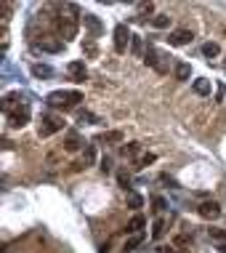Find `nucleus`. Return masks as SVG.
<instances>
[{
  "mask_svg": "<svg viewBox=\"0 0 226 253\" xmlns=\"http://www.w3.org/2000/svg\"><path fill=\"white\" fill-rule=\"evenodd\" d=\"M141 240H144V235H133L131 240L125 243V251H133V248H139V245H141Z\"/></svg>",
  "mask_w": 226,
  "mask_h": 253,
  "instance_id": "obj_24",
  "label": "nucleus"
},
{
  "mask_svg": "<svg viewBox=\"0 0 226 253\" xmlns=\"http://www.w3.org/2000/svg\"><path fill=\"white\" fill-rule=\"evenodd\" d=\"M210 91H213L210 80H194V93H200V96H210Z\"/></svg>",
  "mask_w": 226,
  "mask_h": 253,
  "instance_id": "obj_17",
  "label": "nucleus"
},
{
  "mask_svg": "<svg viewBox=\"0 0 226 253\" xmlns=\"http://www.w3.org/2000/svg\"><path fill=\"white\" fill-rule=\"evenodd\" d=\"M131 48H133L136 56H141V40H139V38H133V40H131Z\"/></svg>",
  "mask_w": 226,
  "mask_h": 253,
  "instance_id": "obj_29",
  "label": "nucleus"
},
{
  "mask_svg": "<svg viewBox=\"0 0 226 253\" xmlns=\"http://www.w3.org/2000/svg\"><path fill=\"white\" fill-rule=\"evenodd\" d=\"M38 48L48 51V53H59L61 48H64V43H61V38H40L38 40Z\"/></svg>",
  "mask_w": 226,
  "mask_h": 253,
  "instance_id": "obj_10",
  "label": "nucleus"
},
{
  "mask_svg": "<svg viewBox=\"0 0 226 253\" xmlns=\"http://www.w3.org/2000/svg\"><path fill=\"white\" fill-rule=\"evenodd\" d=\"M67 72H70V78L75 80V83H83V80L88 78V70H85L83 61H70V64H67Z\"/></svg>",
  "mask_w": 226,
  "mask_h": 253,
  "instance_id": "obj_7",
  "label": "nucleus"
},
{
  "mask_svg": "<svg viewBox=\"0 0 226 253\" xmlns=\"http://www.w3.org/2000/svg\"><path fill=\"white\" fill-rule=\"evenodd\" d=\"M162 253H176V248H162Z\"/></svg>",
  "mask_w": 226,
  "mask_h": 253,
  "instance_id": "obj_32",
  "label": "nucleus"
},
{
  "mask_svg": "<svg viewBox=\"0 0 226 253\" xmlns=\"http://www.w3.org/2000/svg\"><path fill=\"white\" fill-rule=\"evenodd\" d=\"M99 168L104 170V173H109V170H112V163H109V157H104V160L99 163Z\"/></svg>",
  "mask_w": 226,
  "mask_h": 253,
  "instance_id": "obj_30",
  "label": "nucleus"
},
{
  "mask_svg": "<svg viewBox=\"0 0 226 253\" xmlns=\"http://www.w3.org/2000/svg\"><path fill=\"white\" fill-rule=\"evenodd\" d=\"M152 208H154V213H162V211H165V200H162L160 195H154L152 197Z\"/></svg>",
  "mask_w": 226,
  "mask_h": 253,
  "instance_id": "obj_23",
  "label": "nucleus"
},
{
  "mask_svg": "<svg viewBox=\"0 0 226 253\" xmlns=\"http://www.w3.org/2000/svg\"><path fill=\"white\" fill-rule=\"evenodd\" d=\"M162 59H165V56H162V53L154 48V45H147V51H144V61H147L149 67H154L160 75H165V72H168V64H165Z\"/></svg>",
  "mask_w": 226,
  "mask_h": 253,
  "instance_id": "obj_5",
  "label": "nucleus"
},
{
  "mask_svg": "<svg viewBox=\"0 0 226 253\" xmlns=\"http://www.w3.org/2000/svg\"><path fill=\"white\" fill-rule=\"evenodd\" d=\"M152 24L157 27V30H165V27L170 24V16H168V13H157V16L152 19Z\"/></svg>",
  "mask_w": 226,
  "mask_h": 253,
  "instance_id": "obj_21",
  "label": "nucleus"
},
{
  "mask_svg": "<svg viewBox=\"0 0 226 253\" xmlns=\"http://www.w3.org/2000/svg\"><path fill=\"white\" fill-rule=\"evenodd\" d=\"M83 147H88V144L83 141V136H80L77 131L67 133V139H64V149H67V152H77V149H83Z\"/></svg>",
  "mask_w": 226,
  "mask_h": 253,
  "instance_id": "obj_9",
  "label": "nucleus"
},
{
  "mask_svg": "<svg viewBox=\"0 0 226 253\" xmlns=\"http://www.w3.org/2000/svg\"><path fill=\"white\" fill-rule=\"evenodd\" d=\"M77 118H80V123H83V120H85V123H99V118H96V115H91V112H85V109L77 115Z\"/></svg>",
  "mask_w": 226,
  "mask_h": 253,
  "instance_id": "obj_26",
  "label": "nucleus"
},
{
  "mask_svg": "<svg viewBox=\"0 0 226 253\" xmlns=\"http://www.w3.org/2000/svg\"><path fill=\"white\" fill-rule=\"evenodd\" d=\"M200 216L202 218H218L221 216V205H218L216 200H205V203H200Z\"/></svg>",
  "mask_w": 226,
  "mask_h": 253,
  "instance_id": "obj_8",
  "label": "nucleus"
},
{
  "mask_svg": "<svg viewBox=\"0 0 226 253\" xmlns=\"http://www.w3.org/2000/svg\"><path fill=\"white\" fill-rule=\"evenodd\" d=\"M122 139H125V136H122V131H107V133L99 136V141H104V144H120Z\"/></svg>",
  "mask_w": 226,
  "mask_h": 253,
  "instance_id": "obj_14",
  "label": "nucleus"
},
{
  "mask_svg": "<svg viewBox=\"0 0 226 253\" xmlns=\"http://www.w3.org/2000/svg\"><path fill=\"white\" fill-rule=\"evenodd\" d=\"M144 227H147V218L136 213V216L131 218V221L125 224V232H128V235H141V229H144Z\"/></svg>",
  "mask_w": 226,
  "mask_h": 253,
  "instance_id": "obj_13",
  "label": "nucleus"
},
{
  "mask_svg": "<svg viewBox=\"0 0 226 253\" xmlns=\"http://www.w3.org/2000/svg\"><path fill=\"white\" fill-rule=\"evenodd\" d=\"M202 53H205L208 59H216L218 53H221V48H218V43H205V45H202Z\"/></svg>",
  "mask_w": 226,
  "mask_h": 253,
  "instance_id": "obj_20",
  "label": "nucleus"
},
{
  "mask_svg": "<svg viewBox=\"0 0 226 253\" xmlns=\"http://www.w3.org/2000/svg\"><path fill=\"white\" fill-rule=\"evenodd\" d=\"M152 237H154V240H162V237H165V221H162V218H154V224H152Z\"/></svg>",
  "mask_w": 226,
  "mask_h": 253,
  "instance_id": "obj_19",
  "label": "nucleus"
},
{
  "mask_svg": "<svg viewBox=\"0 0 226 253\" xmlns=\"http://www.w3.org/2000/svg\"><path fill=\"white\" fill-rule=\"evenodd\" d=\"M32 72H35L38 78H51V75H53V70H51V67H45V64H35V67H32Z\"/></svg>",
  "mask_w": 226,
  "mask_h": 253,
  "instance_id": "obj_22",
  "label": "nucleus"
},
{
  "mask_svg": "<svg viewBox=\"0 0 226 253\" xmlns=\"http://www.w3.org/2000/svg\"><path fill=\"white\" fill-rule=\"evenodd\" d=\"M83 24L88 27V32H91L93 38H99V35H101V30H104V27H101V22L93 16V13H83Z\"/></svg>",
  "mask_w": 226,
  "mask_h": 253,
  "instance_id": "obj_12",
  "label": "nucleus"
},
{
  "mask_svg": "<svg viewBox=\"0 0 226 253\" xmlns=\"http://www.w3.org/2000/svg\"><path fill=\"white\" fill-rule=\"evenodd\" d=\"M168 43L170 45H189L191 43V32L189 30H173L168 35Z\"/></svg>",
  "mask_w": 226,
  "mask_h": 253,
  "instance_id": "obj_11",
  "label": "nucleus"
},
{
  "mask_svg": "<svg viewBox=\"0 0 226 253\" xmlns=\"http://www.w3.org/2000/svg\"><path fill=\"white\" fill-rule=\"evenodd\" d=\"M210 240L218 243V248H226V229H208Z\"/></svg>",
  "mask_w": 226,
  "mask_h": 253,
  "instance_id": "obj_16",
  "label": "nucleus"
},
{
  "mask_svg": "<svg viewBox=\"0 0 226 253\" xmlns=\"http://www.w3.org/2000/svg\"><path fill=\"white\" fill-rule=\"evenodd\" d=\"M176 78L179 80H189L191 78V67L187 64V61H179V64H176Z\"/></svg>",
  "mask_w": 226,
  "mask_h": 253,
  "instance_id": "obj_18",
  "label": "nucleus"
},
{
  "mask_svg": "<svg viewBox=\"0 0 226 253\" xmlns=\"http://www.w3.org/2000/svg\"><path fill=\"white\" fill-rule=\"evenodd\" d=\"M131 40H133V35H131V30H128L125 24L114 27V51H117V53H125V48H128Z\"/></svg>",
  "mask_w": 226,
  "mask_h": 253,
  "instance_id": "obj_6",
  "label": "nucleus"
},
{
  "mask_svg": "<svg viewBox=\"0 0 226 253\" xmlns=\"http://www.w3.org/2000/svg\"><path fill=\"white\" fill-rule=\"evenodd\" d=\"M128 181H131V179H128V173H120V184H122V189L128 187Z\"/></svg>",
  "mask_w": 226,
  "mask_h": 253,
  "instance_id": "obj_31",
  "label": "nucleus"
},
{
  "mask_svg": "<svg viewBox=\"0 0 226 253\" xmlns=\"http://www.w3.org/2000/svg\"><path fill=\"white\" fill-rule=\"evenodd\" d=\"M128 205H131V208H141V205H144V200H141L139 195H131V197H128Z\"/></svg>",
  "mask_w": 226,
  "mask_h": 253,
  "instance_id": "obj_27",
  "label": "nucleus"
},
{
  "mask_svg": "<svg viewBox=\"0 0 226 253\" xmlns=\"http://www.w3.org/2000/svg\"><path fill=\"white\" fill-rule=\"evenodd\" d=\"M5 115H8V123L13 128H22V126H27L30 123V104L27 101H19L16 107H5Z\"/></svg>",
  "mask_w": 226,
  "mask_h": 253,
  "instance_id": "obj_3",
  "label": "nucleus"
},
{
  "mask_svg": "<svg viewBox=\"0 0 226 253\" xmlns=\"http://www.w3.org/2000/svg\"><path fill=\"white\" fill-rule=\"evenodd\" d=\"M80 13L75 5H67V13H61V16L56 19V24H59V32H61V38H67V40H72L75 35H77V24H80Z\"/></svg>",
  "mask_w": 226,
  "mask_h": 253,
  "instance_id": "obj_1",
  "label": "nucleus"
},
{
  "mask_svg": "<svg viewBox=\"0 0 226 253\" xmlns=\"http://www.w3.org/2000/svg\"><path fill=\"white\" fill-rule=\"evenodd\" d=\"M93 163H96V147L88 144L85 152H83V163H80V168H88V166H93Z\"/></svg>",
  "mask_w": 226,
  "mask_h": 253,
  "instance_id": "obj_15",
  "label": "nucleus"
},
{
  "mask_svg": "<svg viewBox=\"0 0 226 253\" xmlns=\"http://www.w3.org/2000/svg\"><path fill=\"white\" fill-rule=\"evenodd\" d=\"M48 104L51 107H61V109H72L77 101H83V93L80 91H53L48 93Z\"/></svg>",
  "mask_w": 226,
  "mask_h": 253,
  "instance_id": "obj_2",
  "label": "nucleus"
},
{
  "mask_svg": "<svg viewBox=\"0 0 226 253\" xmlns=\"http://www.w3.org/2000/svg\"><path fill=\"white\" fill-rule=\"evenodd\" d=\"M147 163H154V155H144V157H139V163H136V168H144Z\"/></svg>",
  "mask_w": 226,
  "mask_h": 253,
  "instance_id": "obj_28",
  "label": "nucleus"
},
{
  "mask_svg": "<svg viewBox=\"0 0 226 253\" xmlns=\"http://www.w3.org/2000/svg\"><path fill=\"white\" fill-rule=\"evenodd\" d=\"M122 155L136 157V155H139V144H128V147H122Z\"/></svg>",
  "mask_w": 226,
  "mask_h": 253,
  "instance_id": "obj_25",
  "label": "nucleus"
},
{
  "mask_svg": "<svg viewBox=\"0 0 226 253\" xmlns=\"http://www.w3.org/2000/svg\"><path fill=\"white\" fill-rule=\"evenodd\" d=\"M64 128V120L59 118V115H43L40 118V123H38V136H51V133H56V131H61Z\"/></svg>",
  "mask_w": 226,
  "mask_h": 253,
  "instance_id": "obj_4",
  "label": "nucleus"
}]
</instances>
